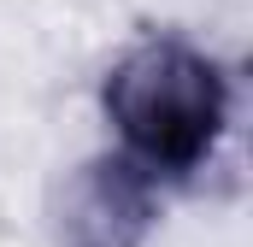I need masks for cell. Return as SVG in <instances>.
<instances>
[{"instance_id": "2", "label": "cell", "mask_w": 253, "mask_h": 247, "mask_svg": "<svg viewBox=\"0 0 253 247\" xmlns=\"http://www.w3.org/2000/svg\"><path fill=\"white\" fill-rule=\"evenodd\" d=\"M159 177L129 153L106 147L65 171L53 188V242L59 247H147L159 230Z\"/></svg>"}, {"instance_id": "1", "label": "cell", "mask_w": 253, "mask_h": 247, "mask_svg": "<svg viewBox=\"0 0 253 247\" xmlns=\"http://www.w3.org/2000/svg\"><path fill=\"white\" fill-rule=\"evenodd\" d=\"M100 112L118 153H129L159 183H177L218 153L230 129V77L183 36H147L100 77Z\"/></svg>"}]
</instances>
